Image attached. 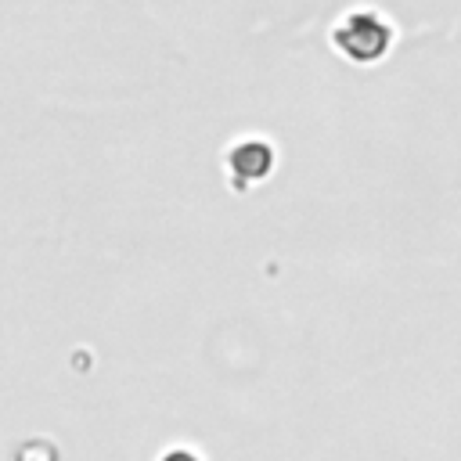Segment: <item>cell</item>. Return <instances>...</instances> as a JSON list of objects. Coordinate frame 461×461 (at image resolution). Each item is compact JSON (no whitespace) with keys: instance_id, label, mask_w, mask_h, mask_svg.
Masks as SVG:
<instances>
[{"instance_id":"obj_2","label":"cell","mask_w":461,"mask_h":461,"mask_svg":"<svg viewBox=\"0 0 461 461\" xmlns=\"http://www.w3.org/2000/svg\"><path fill=\"white\" fill-rule=\"evenodd\" d=\"M270 162H274V151L267 140H238L227 155V169L249 180H263L270 173Z\"/></svg>"},{"instance_id":"obj_3","label":"cell","mask_w":461,"mask_h":461,"mask_svg":"<svg viewBox=\"0 0 461 461\" xmlns=\"http://www.w3.org/2000/svg\"><path fill=\"white\" fill-rule=\"evenodd\" d=\"M162 461H198L194 454H184V450H173V454H166Z\"/></svg>"},{"instance_id":"obj_1","label":"cell","mask_w":461,"mask_h":461,"mask_svg":"<svg viewBox=\"0 0 461 461\" xmlns=\"http://www.w3.org/2000/svg\"><path fill=\"white\" fill-rule=\"evenodd\" d=\"M331 40L349 61H378L393 40V29L371 11H353L335 25Z\"/></svg>"}]
</instances>
